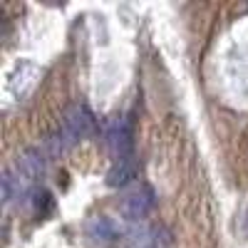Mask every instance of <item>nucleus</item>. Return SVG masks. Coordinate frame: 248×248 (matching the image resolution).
<instances>
[{"label":"nucleus","mask_w":248,"mask_h":248,"mask_svg":"<svg viewBox=\"0 0 248 248\" xmlns=\"http://www.w3.org/2000/svg\"><path fill=\"white\" fill-rule=\"evenodd\" d=\"M137 174H139V159L134 154L114 159V164L107 171V186H112V189H122V186H127L129 181H134Z\"/></svg>","instance_id":"nucleus-6"},{"label":"nucleus","mask_w":248,"mask_h":248,"mask_svg":"<svg viewBox=\"0 0 248 248\" xmlns=\"http://www.w3.org/2000/svg\"><path fill=\"white\" fill-rule=\"evenodd\" d=\"M85 233L90 236V241H94L97 246H109L117 241L119 231L114 229V223L105 216H94L85 223Z\"/></svg>","instance_id":"nucleus-7"},{"label":"nucleus","mask_w":248,"mask_h":248,"mask_svg":"<svg viewBox=\"0 0 248 248\" xmlns=\"http://www.w3.org/2000/svg\"><path fill=\"white\" fill-rule=\"evenodd\" d=\"M156 203V194L152 186L141 184L137 189H132L129 194H124V199L119 201V214L127 221H141L144 216H149Z\"/></svg>","instance_id":"nucleus-3"},{"label":"nucleus","mask_w":248,"mask_h":248,"mask_svg":"<svg viewBox=\"0 0 248 248\" xmlns=\"http://www.w3.org/2000/svg\"><path fill=\"white\" fill-rule=\"evenodd\" d=\"M94 127V119H92V112L85 107V105H75L70 107V112L65 114V122H62V127L47 137L45 147L47 152L55 156V154H62V152H70L75 144H79L85 139Z\"/></svg>","instance_id":"nucleus-1"},{"label":"nucleus","mask_w":248,"mask_h":248,"mask_svg":"<svg viewBox=\"0 0 248 248\" xmlns=\"http://www.w3.org/2000/svg\"><path fill=\"white\" fill-rule=\"evenodd\" d=\"M127 246L129 248H169L171 246V231L167 226H134L127 231Z\"/></svg>","instance_id":"nucleus-4"},{"label":"nucleus","mask_w":248,"mask_h":248,"mask_svg":"<svg viewBox=\"0 0 248 248\" xmlns=\"http://www.w3.org/2000/svg\"><path fill=\"white\" fill-rule=\"evenodd\" d=\"M43 171H45V159L37 149L25 152L15 164V174L20 176V181H23V189H30V186L43 176Z\"/></svg>","instance_id":"nucleus-5"},{"label":"nucleus","mask_w":248,"mask_h":248,"mask_svg":"<svg viewBox=\"0 0 248 248\" xmlns=\"http://www.w3.org/2000/svg\"><path fill=\"white\" fill-rule=\"evenodd\" d=\"M132 119L129 117H112L105 127V147L109 149V154L114 159L129 156L132 154Z\"/></svg>","instance_id":"nucleus-2"},{"label":"nucleus","mask_w":248,"mask_h":248,"mask_svg":"<svg viewBox=\"0 0 248 248\" xmlns=\"http://www.w3.org/2000/svg\"><path fill=\"white\" fill-rule=\"evenodd\" d=\"M243 231H246V236H248V211H246V218H243Z\"/></svg>","instance_id":"nucleus-8"}]
</instances>
